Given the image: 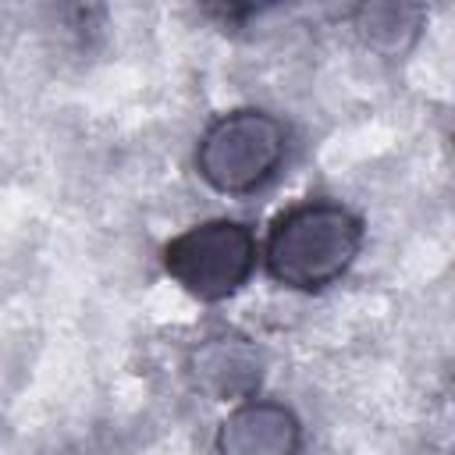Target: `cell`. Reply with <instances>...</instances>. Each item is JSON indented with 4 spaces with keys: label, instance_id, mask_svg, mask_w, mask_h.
<instances>
[{
    "label": "cell",
    "instance_id": "6da1fadb",
    "mask_svg": "<svg viewBox=\"0 0 455 455\" xmlns=\"http://www.w3.org/2000/svg\"><path fill=\"white\" fill-rule=\"evenodd\" d=\"M363 249V217L341 203L309 199L284 210L263 245L267 270L295 291L334 284Z\"/></svg>",
    "mask_w": 455,
    "mask_h": 455
},
{
    "label": "cell",
    "instance_id": "7a4b0ae2",
    "mask_svg": "<svg viewBox=\"0 0 455 455\" xmlns=\"http://www.w3.org/2000/svg\"><path fill=\"white\" fill-rule=\"evenodd\" d=\"M284 149L288 132L274 114L231 110L203 132L196 146V171L210 188L224 196H245L277 174Z\"/></svg>",
    "mask_w": 455,
    "mask_h": 455
},
{
    "label": "cell",
    "instance_id": "3957f363",
    "mask_svg": "<svg viewBox=\"0 0 455 455\" xmlns=\"http://www.w3.org/2000/svg\"><path fill=\"white\" fill-rule=\"evenodd\" d=\"M256 238L242 220H203L164 245V270L199 302L231 299L256 270Z\"/></svg>",
    "mask_w": 455,
    "mask_h": 455
},
{
    "label": "cell",
    "instance_id": "277c9868",
    "mask_svg": "<svg viewBox=\"0 0 455 455\" xmlns=\"http://www.w3.org/2000/svg\"><path fill=\"white\" fill-rule=\"evenodd\" d=\"M302 444V427L281 402H242L217 434L220 455H295Z\"/></svg>",
    "mask_w": 455,
    "mask_h": 455
},
{
    "label": "cell",
    "instance_id": "5b68a950",
    "mask_svg": "<svg viewBox=\"0 0 455 455\" xmlns=\"http://www.w3.org/2000/svg\"><path fill=\"white\" fill-rule=\"evenodd\" d=\"M192 377L213 398H242L259 380V355L242 338H210L192 359Z\"/></svg>",
    "mask_w": 455,
    "mask_h": 455
}]
</instances>
